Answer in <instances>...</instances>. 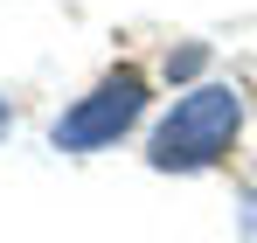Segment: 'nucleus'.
<instances>
[{
  "instance_id": "nucleus-4",
  "label": "nucleus",
  "mask_w": 257,
  "mask_h": 243,
  "mask_svg": "<svg viewBox=\"0 0 257 243\" xmlns=\"http://www.w3.org/2000/svg\"><path fill=\"white\" fill-rule=\"evenodd\" d=\"M0 132H7V104H0Z\"/></svg>"
},
{
  "instance_id": "nucleus-1",
  "label": "nucleus",
  "mask_w": 257,
  "mask_h": 243,
  "mask_svg": "<svg viewBox=\"0 0 257 243\" xmlns=\"http://www.w3.org/2000/svg\"><path fill=\"white\" fill-rule=\"evenodd\" d=\"M236 125H243V97H236V83H195V90L174 97L167 118L153 125L146 160L160 167V174H202V167H215L222 153H229Z\"/></svg>"
},
{
  "instance_id": "nucleus-2",
  "label": "nucleus",
  "mask_w": 257,
  "mask_h": 243,
  "mask_svg": "<svg viewBox=\"0 0 257 243\" xmlns=\"http://www.w3.org/2000/svg\"><path fill=\"white\" fill-rule=\"evenodd\" d=\"M139 111H146V77H139V70H111L90 97H77V104L56 118L49 139H56L63 153H97V146H118L132 125H139Z\"/></svg>"
},
{
  "instance_id": "nucleus-3",
  "label": "nucleus",
  "mask_w": 257,
  "mask_h": 243,
  "mask_svg": "<svg viewBox=\"0 0 257 243\" xmlns=\"http://www.w3.org/2000/svg\"><path fill=\"white\" fill-rule=\"evenodd\" d=\"M202 63H209V49H181V56L167 63V77H181V83H188V77H202Z\"/></svg>"
}]
</instances>
